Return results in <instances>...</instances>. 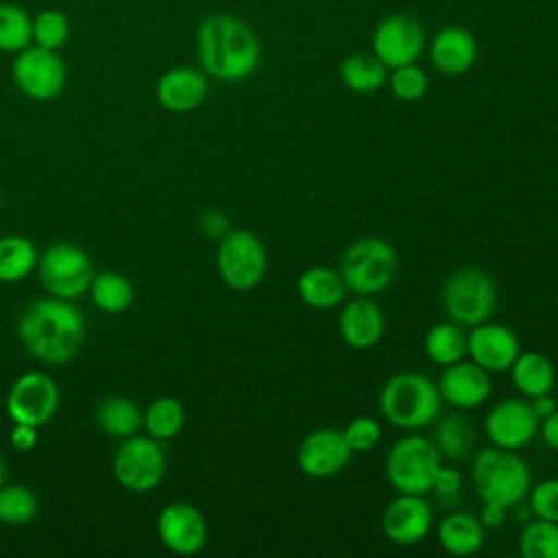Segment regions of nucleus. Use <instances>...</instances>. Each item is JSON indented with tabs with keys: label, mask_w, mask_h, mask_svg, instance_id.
Returning <instances> with one entry per match:
<instances>
[{
	"label": "nucleus",
	"mask_w": 558,
	"mask_h": 558,
	"mask_svg": "<svg viewBox=\"0 0 558 558\" xmlns=\"http://www.w3.org/2000/svg\"><path fill=\"white\" fill-rule=\"evenodd\" d=\"M196 54L207 76L222 83H240L257 70L262 46L244 20L231 13H214L196 28Z\"/></svg>",
	"instance_id": "f257e3e1"
},
{
	"label": "nucleus",
	"mask_w": 558,
	"mask_h": 558,
	"mask_svg": "<svg viewBox=\"0 0 558 558\" xmlns=\"http://www.w3.org/2000/svg\"><path fill=\"white\" fill-rule=\"evenodd\" d=\"M17 336L35 360L63 364L78 353L85 340V318L68 299H37L22 312L17 320Z\"/></svg>",
	"instance_id": "f03ea898"
},
{
	"label": "nucleus",
	"mask_w": 558,
	"mask_h": 558,
	"mask_svg": "<svg viewBox=\"0 0 558 558\" xmlns=\"http://www.w3.org/2000/svg\"><path fill=\"white\" fill-rule=\"evenodd\" d=\"M381 416L405 432H418L432 425L440 414V392L436 381L423 373L401 371L390 375L379 390Z\"/></svg>",
	"instance_id": "7ed1b4c3"
},
{
	"label": "nucleus",
	"mask_w": 558,
	"mask_h": 558,
	"mask_svg": "<svg viewBox=\"0 0 558 558\" xmlns=\"http://www.w3.org/2000/svg\"><path fill=\"white\" fill-rule=\"evenodd\" d=\"M471 482L482 501L512 508L523 501L532 486L527 462L510 449L482 447L471 460Z\"/></svg>",
	"instance_id": "20e7f679"
},
{
	"label": "nucleus",
	"mask_w": 558,
	"mask_h": 558,
	"mask_svg": "<svg viewBox=\"0 0 558 558\" xmlns=\"http://www.w3.org/2000/svg\"><path fill=\"white\" fill-rule=\"evenodd\" d=\"M397 264V251L388 240L364 235L344 248L338 272L349 292L355 296H373L392 283Z\"/></svg>",
	"instance_id": "39448f33"
},
{
	"label": "nucleus",
	"mask_w": 558,
	"mask_h": 558,
	"mask_svg": "<svg viewBox=\"0 0 558 558\" xmlns=\"http://www.w3.org/2000/svg\"><path fill=\"white\" fill-rule=\"evenodd\" d=\"M440 464L442 458L432 438L408 434L395 440L388 449L384 460V475L397 493L425 495L429 493Z\"/></svg>",
	"instance_id": "423d86ee"
},
{
	"label": "nucleus",
	"mask_w": 558,
	"mask_h": 558,
	"mask_svg": "<svg viewBox=\"0 0 558 558\" xmlns=\"http://www.w3.org/2000/svg\"><path fill=\"white\" fill-rule=\"evenodd\" d=\"M497 303L493 277L477 266L456 268L442 286V307L449 320L466 327L490 318Z\"/></svg>",
	"instance_id": "0eeeda50"
},
{
	"label": "nucleus",
	"mask_w": 558,
	"mask_h": 558,
	"mask_svg": "<svg viewBox=\"0 0 558 558\" xmlns=\"http://www.w3.org/2000/svg\"><path fill=\"white\" fill-rule=\"evenodd\" d=\"M216 268L225 286L235 292H246L262 283L268 268V255L255 233L231 229L218 240Z\"/></svg>",
	"instance_id": "6e6552de"
},
{
	"label": "nucleus",
	"mask_w": 558,
	"mask_h": 558,
	"mask_svg": "<svg viewBox=\"0 0 558 558\" xmlns=\"http://www.w3.org/2000/svg\"><path fill=\"white\" fill-rule=\"evenodd\" d=\"M37 275L50 296L74 301L89 290L94 270L89 255L72 242H52L37 257Z\"/></svg>",
	"instance_id": "1a4fd4ad"
},
{
	"label": "nucleus",
	"mask_w": 558,
	"mask_h": 558,
	"mask_svg": "<svg viewBox=\"0 0 558 558\" xmlns=\"http://www.w3.org/2000/svg\"><path fill=\"white\" fill-rule=\"evenodd\" d=\"M116 482L131 493H148L166 475V456L159 440L150 436H129L122 438L116 449L113 462Z\"/></svg>",
	"instance_id": "9d476101"
},
{
	"label": "nucleus",
	"mask_w": 558,
	"mask_h": 558,
	"mask_svg": "<svg viewBox=\"0 0 558 558\" xmlns=\"http://www.w3.org/2000/svg\"><path fill=\"white\" fill-rule=\"evenodd\" d=\"M11 76L24 96L33 100H52L63 92L68 72L57 50L31 44L15 54Z\"/></svg>",
	"instance_id": "9b49d317"
},
{
	"label": "nucleus",
	"mask_w": 558,
	"mask_h": 558,
	"mask_svg": "<svg viewBox=\"0 0 558 558\" xmlns=\"http://www.w3.org/2000/svg\"><path fill=\"white\" fill-rule=\"evenodd\" d=\"M59 405V390L52 377L39 371L20 375L7 392V414L13 423L41 427L48 423Z\"/></svg>",
	"instance_id": "f8f14e48"
},
{
	"label": "nucleus",
	"mask_w": 558,
	"mask_h": 558,
	"mask_svg": "<svg viewBox=\"0 0 558 558\" xmlns=\"http://www.w3.org/2000/svg\"><path fill=\"white\" fill-rule=\"evenodd\" d=\"M538 432V418L525 397H506L484 416V436L493 447L519 451Z\"/></svg>",
	"instance_id": "ddd939ff"
},
{
	"label": "nucleus",
	"mask_w": 558,
	"mask_h": 558,
	"mask_svg": "<svg viewBox=\"0 0 558 558\" xmlns=\"http://www.w3.org/2000/svg\"><path fill=\"white\" fill-rule=\"evenodd\" d=\"M351 456L342 429L316 427L299 442L296 466L312 480H329L347 469Z\"/></svg>",
	"instance_id": "4468645a"
},
{
	"label": "nucleus",
	"mask_w": 558,
	"mask_h": 558,
	"mask_svg": "<svg viewBox=\"0 0 558 558\" xmlns=\"http://www.w3.org/2000/svg\"><path fill=\"white\" fill-rule=\"evenodd\" d=\"M373 54L388 68L414 63L425 48L423 26L410 15L384 17L371 37Z\"/></svg>",
	"instance_id": "2eb2a0df"
},
{
	"label": "nucleus",
	"mask_w": 558,
	"mask_h": 558,
	"mask_svg": "<svg viewBox=\"0 0 558 558\" xmlns=\"http://www.w3.org/2000/svg\"><path fill=\"white\" fill-rule=\"evenodd\" d=\"M432 527L434 512L423 495L397 493V497H392L381 512L384 536L401 547L418 545L427 538Z\"/></svg>",
	"instance_id": "dca6fc26"
},
{
	"label": "nucleus",
	"mask_w": 558,
	"mask_h": 558,
	"mask_svg": "<svg viewBox=\"0 0 558 558\" xmlns=\"http://www.w3.org/2000/svg\"><path fill=\"white\" fill-rule=\"evenodd\" d=\"M521 353V342L514 329L504 323L484 320L466 331V355L488 373H504Z\"/></svg>",
	"instance_id": "f3484780"
},
{
	"label": "nucleus",
	"mask_w": 558,
	"mask_h": 558,
	"mask_svg": "<svg viewBox=\"0 0 558 558\" xmlns=\"http://www.w3.org/2000/svg\"><path fill=\"white\" fill-rule=\"evenodd\" d=\"M157 536L172 554L192 556L207 543V523L198 508L187 501H170L159 510Z\"/></svg>",
	"instance_id": "a211bd4d"
},
{
	"label": "nucleus",
	"mask_w": 558,
	"mask_h": 558,
	"mask_svg": "<svg viewBox=\"0 0 558 558\" xmlns=\"http://www.w3.org/2000/svg\"><path fill=\"white\" fill-rule=\"evenodd\" d=\"M440 399L453 410H473L488 401L493 392L490 373L477 366L471 360H458L449 366H442V373L436 381Z\"/></svg>",
	"instance_id": "6ab92c4d"
},
{
	"label": "nucleus",
	"mask_w": 558,
	"mask_h": 558,
	"mask_svg": "<svg viewBox=\"0 0 558 558\" xmlns=\"http://www.w3.org/2000/svg\"><path fill=\"white\" fill-rule=\"evenodd\" d=\"M207 74L192 65H177L166 70L155 87L157 102L172 113H187L203 105L207 98Z\"/></svg>",
	"instance_id": "aec40b11"
},
{
	"label": "nucleus",
	"mask_w": 558,
	"mask_h": 558,
	"mask_svg": "<svg viewBox=\"0 0 558 558\" xmlns=\"http://www.w3.org/2000/svg\"><path fill=\"white\" fill-rule=\"evenodd\" d=\"M384 329V312L371 296H355L342 305L338 316V331L347 347L366 351L381 340Z\"/></svg>",
	"instance_id": "412c9836"
},
{
	"label": "nucleus",
	"mask_w": 558,
	"mask_h": 558,
	"mask_svg": "<svg viewBox=\"0 0 558 558\" xmlns=\"http://www.w3.org/2000/svg\"><path fill=\"white\" fill-rule=\"evenodd\" d=\"M477 57L475 37L462 26H445L429 41V61L445 76L469 72Z\"/></svg>",
	"instance_id": "4be33fe9"
},
{
	"label": "nucleus",
	"mask_w": 558,
	"mask_h": 558,
	"mask_svg": "<svg viewBox=\"0 0 558 558\" xmlns=\"http://www.w3.org/2000/svg\"><path fill=\"white\" fill-rule=\"evenodd\" d=\"M486 530L477 514L464 510H449L436 523V541L451 556H471L484 543Z\"/></svg>",
	"instance_id": "5701e85b"
},
{
	"label": "nucleus",
	"mask_w": 558,
	"mask_h": 558,
	"mask_svg": "<svg viewBox=\"0 0 558 558\" xmlns=\"http://www.w3.org/2000/svg\"><path fill=\"white\" fill-rule=\"evenodd\" d=\"M347 292L342 275L329 266H310L296 277L299 299L314 310L338 307Z\"/></svg>",
	"instance_id": "b1692460"
},
{
	"label": "nucleus",
	"mask_w": 558,
	"mask_h": 558,
	"mask_svg": "<svg viewBox=\"0 0 558 558\" xmlns=\"http://www.w3.org/2000/svg\"><path fill=\"white\" fill-rule=\"evenodd\" d=\"M434 447L440 458L449 462H460L473 453L475 447V427L464 410H453L436 421L434 427Z\"/></svg>",
	"instance_id": "393cba45"
},
{
	"label": "nucleus",
	"mask_w": 558,
	"mask_h": 558,
	"mask_svg": "<svg viewBox=\"0 0 558 558\" xmlns=\"http://www.w3.org/2000/svg\"><path fill=\"white\" fill-rule=\"evenodd\" d=\"M508 371L514 388L525 399L551 392L556 384L554 364L541 351H521Z\"/></svg>",
	"instance_id": "a878e982"
},
{
	"label": "nucleus",
	"mask_w": 558,
	"mask_h": 558,
	"mask_svg": "<svg viewBox=\"0 0 558 558\" xmlns=\"http://www.w3.org/2000/svg\"><path fill=\"white\" fill-rule=\"evenodd\" d=\"M98 427L113 438H129L137 434L144 423V412L129 397H107L96 408Z\"/></svg>",
	"instance_id": "bb28decb"
},
{
	"label": "nucleus",
	"mask_w": 558,
	"mask_h": 558,
	"mask_svg": "<svg viewBox=\"0 0 558 558\" xmlns=\"http://www.w3.org/2000/svg\"><path fill=\"white\" fill-rule=\"evenodd\" d=\"M425 355L438 364L449 366L466 355V331L453 320H440L432 325L423 338Z\"/></svg>",
	"instance_id": "cd10ccee"
},
{
	"label": "nucleus",
	"mask_w": 558,
	"mask_h": 558,
	"mask_svg": "<svg viewBox=\"0 0 558 558\" xmlns=\"http://www.w3.org/2000/svg\"><path fill=\"white\" fill-rule=\"evenodd\" d=\"M340 81L349 92L371 94L386 85L388 68L375 54H349L340 63Z\"/></svg>",
	"instance_id": "c85d7f7f"
},
{
	"label": "nucleus",
	"mask_w": 558,
	"mask_h": 558,
	"mask_svg": "<svg viewBox=\"0 0 558 558\" xmlns=\"http://www.w3.org/2000/svg\"><path fill=\"white\" fill-rule=\"evenodd\" d=\"M37 266L35 244L24 235L0 238V281L15 283L26 279Z\"/></svg>",
	"instance_id": "c756f323"
},
{
	"label": "nucleus",
	"mask_w": 558,
	"mask_h": 558,
	"mask_svg": "<svg viewBox=\"0 0 558 558\" xmlns=\"http://www.w3.org/2000/svg\"><path fill=\"white\" fill-rule=\"evenodd\" d=\"M87 292H89L94 305L107 314L124 312L133 301L131 281L116 270H105V272L94 275Z\"/></svg>",
	"instance_id": "7c9ffc66"
},
{
	"label": "nucleus",
	"mask_w": 558,
	"mask_h": 558,
	"mask_svg": "<svg viewBox=\"0 0 558 558\" xmlns=\"http://www.w3.org/2000/svg\"><path fill=\"white\" fill-rule=\"evenodd\" d=\"M150 438L155 440H170L174 438L185 425V410L179 399L174 397H157L144 410V423Z\"/></svg>",
	"instance_id": "2f4dec72"
},
{
	"label": "nucleus",
	"mask_w": 558,
	"mask_h": 558,
	"mask_svg": "<svg viewBox=\"0 0 558 558\" xmlns=\"http://www.w3.org/2000/svg\"><path fill=\"white\" fill-rule=\"evenodd\" d=\"M519 554L523 558H558V523L530 519L519 532Z\"/></svg>",
	"instance_id": "473e14b6"
},
{
	"label": "nucleus",
	"mask_w": 558,
	"mask_h": 558,
	"mask_svg": "<svg viewBox=\"0 0 558 558\" xmlns=\"http://www.w3.org/2000/svg\"><path fill=\"white\" fill-rule=\"evenodd\" d=\"M33 17L13 2H0V52L17 54L33 44L31 37Z\"/></svg>",
	"instance_id": "72a5a7b5"
},
{
	"label": "nucleus",
	"mask_w": 558,
	"mask_h": 558,
	"mask_svg": "<svg viewBox=\"0 0 558 558\" xmlns=\"http://www.w3.org/2000/svg\"><path fill=\"white\" fill-rule=\"evenodd\" d=\"M31 37L35 46L59 50L70 39V20L59 9H41L31 24Z\"/></svg>",
	"instance_id": "f704fd0d"
},
{
	"label": "nucleus",
	"mask_w": 558,
	"mask_h": 558,
	"mask_svg": "<svg viewBox=\"0 0 558 558\" xmlns=\"http://www.w3.org/2000/svg\"><path fill=\"white\" fill-rule=\"evenodd\" d=\"M37 514L35 495L22 486H0V521L7 525H26Z\"/></svg>",
	"instance_id": "c9c22d12"
},
{
	"label": "nucleus",
	"mask_w": 558,
	"mask_h": 558,
	"mask_svg": "<svg viewBox=\"0 0 558 558\" xmlns=\"http://www.w3.org/2000/svg\"><path fill=\"white\" fill-rule=\"evenodd\" d=\"M390 92L401 102H414L421 100L427 92V74L416 63H405L399 68H392V74L388 76Z\"/></svg>",
	"instance_id": "e433bc0d"
},
{
	"label": "nucleus",
	"mask_w": 558,
	"mask_h": 558,
	"mask_svg": "<svg viewBox=\"0 0 558 558\" xmlns=\"http://www.w3.org/2000/svg\"><path fill=\"white\" fill-rule=\"evenodd\" d=\"M342 436L353 453H366V451L375 449L377 442L381 440V425L377 418H373L368 414H360V416H353L344 425Z\"/></svg>",
	"instance_id": "4c0bfd02"
},
{
	"label": "nucleus",
	"mask_w": 558,
	"mask_h": 558,
	"mask_svg": "<svg viewBox=\"0 0 558 558\" xmlns=\"http://www.w3.org/2000/svg\"><path fill=\"white\" fill-rule=\"evenodd\" d=\"M530 512L538 519L558 523V477H547L530 486L527 490Z\"/></svg>",
	"instance_id": "58836bf2"
},
{
	"label": "nucleus",
	"mask_w": 558,
	"mask_h": 558,
	"mask_svg": "<svg viewBox=\"0 0 558 558\" xmlns=\"http://www.w3.org/2000/svg\"><path fill=\"white\" fill-rule=\"evenodd\" d=\"M429 493H434V497L442 504V506H456L462 493V475L456 466H447L440 464V469L434 475L432 488Z\"/></svg>",
	"instance_id": "ea45409f"
},
{
	"label": "nucleus",
	"mask_w": 558,
	"mask_h": 558,
	"mask_svg": "<svg viewBox=\"0 0 558 558\" xmlns=\"http://www.w3.org/2000/svg\"><path fill=\"white\" fill-rule=\"evenodd\" d=\"M198 227L211 240H220L225 233L231 231L229 229V218L220 209H205L198 218Z\"/></svg>",
	"instance_id": "a19ab883"
},
{
	"label": "nucleus",
	"mask_w": 558,
	"mask_h": 558,
	"mask_svg": "<svg viewBox=\"0 0 558 558\" xmlns=\"http://www.w3.org/2000/svg\"><path fill=\"white\" fill-rule=\"evenodd\" d=\"M482 504H484V506H482L477 519H480V523L484 525V530H497V527H501V525L506 523V519H508V510H510V508H506V506H501V504H495V501H482Z\"/></svg>",
	"instance_id": "79ce46f5"
},
{
	"label": "nucleus",
	"mask_w": 558,
	"mask_h": 558,
	"mask_svg": "<svg viewBox=\"0 0 558 558\" xmlns=\"http://www.w3.org/2000/svg\"><path fill=\"white\" fill-rule=\"evenodd\" d=\"M11 447L17 451H31L37 442V427L26 423H13V429L9 434Z\"/></svg>",
	"instance_id": "37998d69"
},
{
	"label": "nucleus",
	"mask_w": 558,
	"mask_h": 558,
	"mask_svg": "<svg viewBox=\"0 0 558 558\" xmlns=\"http://www.w3.org/2000/svg\"><path fill=\"white\" fill-rule=\"evenodd\" d=\"M536 434L541 436V440H543L549 449H556V451H558V408H556L549 416H545V418L538 421V432H536Z\"/></svg>",
	"instance_id": "c03bdc74"
},
{
	"label": "nucleus",
	"mask_w": 558,
	"mask_h": 558,
	"mask_svg": "<svg viewBox=\"0 0 558 558\" xmlns=\"http://www.w3.org/2000/svg\"><path fill=\"white\" fill-rule=\"evenodd\" d=\"M527 401H530L532 412L536 414V418H538V421H541V418H545V416H549V414L558 408V403H556V399L551 397V392H545V395L532 397V399H527Z\"/></svg>",
	"instance_id": "a18cd8bd"
},
{
	"label": "nucleus",
	"mask_w": 558,
	"mask_h": 558,
	"mask_svg": "<svg viewBox=\"0 0 558 558\" xmlns=\"http://www.w3.org/2000/svg\"><path fill=\"white\" fill-rule=\"evenodd\" d=\"M4 484V462H2V458H0V486Z\"/></svg>",
	"instance_id": "49530a36"
},
{
	"label": "nucleus",
	"mask_w": 558,
	"mask_h": 558,
	"mask_svg": "<svg viewBox=\"0 0 558 558\" xmlns=\"http://www.w3.org/2000/svg\"><path fill=\"white\" fill-rule=\"evenodd\" d=\"M0 201H2V192H0Z\"/></svg>",
	"instance_id": "de8ad7c7"
}]
</instances>
